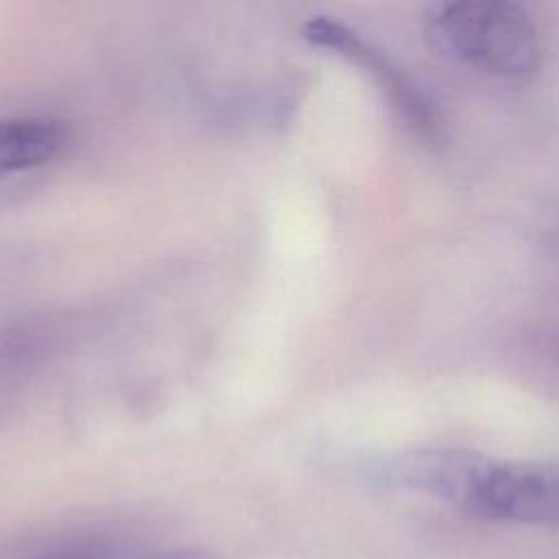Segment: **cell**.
Returning <instances> with one entry per match:
<instances>
[{
	"label": "cell",
	"mask_w": 559,
	"mask_h": 559,
	"mask_svg": "<svg viewBox=\"0 0 559 559\" xmlns=\"http://www.w3.org/2000/svg\"><path fill=\"white\" fill-rule=\"evenodd\" d=\"M430 35L452 57L487 74L520 79L537 70L539 33L526 9L507 0H461L441 4Z\"/></svg>",
	"instance_id": "cell-1"
},
{
	"label": "cell",
	"mask_w": 559,
	"mask_h": 559,
	"mask_svg": "<svg viewBox=\"0 0 559 559\" xmlns=\"http://www.w3.org/2000/svg\"><path fill=\"white\" fill-rule=\"evenodd\" d=\"M306 37L312 44L334 50L365 68L378 87L386 94V100L411 129V133H415L424 144L439 146L445 140V120L437 103L380 48L330 17L312 20L306 26Z\"/></svg>",
	"instance_id": "cell-2"
},
{
	"label": "cell",
	"mask_w": 559,
	"mask_h": 559,
	"mask_svg": "<svg viewBox=\"0 0 559 559\" xmlns=\"http://www.w3.org/2000/svg\"><path fill=\"white\" fill-rule=\"evenodd\" d=\"M465 511L489 520L559 524V467L487 459Z\"/></svg>",
	"instance_id": "cell-3"
},
{
	"label": "cell",
	"mask_w": 559,
	"mask_h": 559,
	"mask_svg": "<svg viewBox=\"0 0 559 559\" xmlns=\"http://www.w3.org/2000/svg\"><path fill=\"white\" fill-rule=\"evenodd\" d=\"M485 461L487 456L469 450L421 448L389 459L382 478L397 489L426 493L465 509Z\"/></svg>",
	"instance_id": "cell-4"
},
{
	"label": "cell",
	"mask_w": 559,
	"mask_h": 559,
	"mask_svg": "<svg viewBox=\"0 0 559 559\" xmlns=\"http://www.w3.org/2000/svg\"><path fill=\"white\" fill-rule=\"evenodd\" d=\"M66 129L48 118L0 120V173L37 168L59 155Z\"/></svg>",
	"instance_id": "cell-5"
},
{
	"label": "cell",
	"mask_w": 559,
	"mask_h": 559,
	"mask_svg": "<svg viewBox=\"0 0 559 559\" xmlns=\"http://www.w3.org/2000/svg\"><path fill=\"white\" fill-rule=\"evenodd\" d=\"M542 242L546 251L559 262V210L542 227Z\"/></svg>",
	"instance_id": "cell-6"
},
{
	"label": "cell",
	"mask_w": 559,
	"mask_h": 559,
	"mask_svg": "<svg viewBox=\"0 0 559 559\" xmlns=\"http://www.w3.org/2000/svg\"><path fill=\"white\" fill-rule=\"evenodd\" d=\"M144 559H210V555L194 550V548H179V550H168V552H157Z\"/></svg>",
	"instance_id": "cell-7"
},
{
	"label": "cell",
	"mask_w": 559,
	"mask_h": 559,
	"mask_svg": "<svg viewBox=\"0 0 559 559\" xmlns=\"http://www.w3.org/2000/svg\"><path fill=\"white\" fill-rule=\"evenodd\" d=\"M550 354H552L555 360L559 362V330L550 334Z\"/></svg>",
	"instance_id": "cell-8"
},
{
	"label": "cell",
	"mask_w": 559,
	"mask_h": 559,
	"mask_svg": "<svg viewBox=\"0 0 559 559\" xmlns=\"http://www.w3.org/2000/svg\"><path fill=\"white\" fill-rule=\"evenodd\" d=\"M50 559H70V557H50Z\"/></svg>",
	"instance_id": "cell-9"
}]
</instances>
